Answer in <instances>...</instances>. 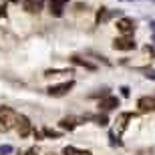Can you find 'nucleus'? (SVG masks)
Returning a JSON list of instances; mask_svg holds the SVG:
<instances>
[{"instance_id": "nucleus-1", "label": "nucleus", "mask_w": 155, "mask_h": 155, "mask_svg": "<svg viewBox=\"0 0 155 155\" xmlns=\"http://www.w3.org/2000/svg\"><path fill=\"white\" fill-rule=\"evenodd\" d=\"M18 119H20V115L14 109H10V107H0V133L12 131L18 125Z\"/></svg>"}, {"instance_id": "nucleus-2", "label": "nucleus", "mask_w": 155, "mask_h": 155, "mask_svg": "<svg viewBox=\"0 0 155 155\" xmlns=\"http://www.w3.org/2000/svg\"><path fill=\"white\" fill-rule=\"evenodd\" d=\"M73 87H75V83H73V81H67V83H61V85L48 87V89H46V93H48L51 97H63V95H67Z\"/></svg>"}, {"instance_id": "nucleus-3", "label": "nucleus", "mask_w": 155, "mask_h": 155, "mask_svg": "<svg viewBox=\"0 0 155 155\" xmlns=\"http://www.w3.org/2000/svg\"><path fill=\"white\" fill-rule=\"evenodd\" d=\"M117 30H119L121 35H125V36L133 35V30H135V22H133V18H127V16L119 18V20H117Z\"/></svg>"}, {"instance_id": "nucleus-4", "label": "nucleus", "mask_w": 155, "mask_h": 155, "mask_svg": "<svg viewBox=\"0 0 155 155\" xmlns=\"http://www.w3.org/2000/svg\"><path fill=\"white\" fill-rule=\"evenodd\" d=\"M135 46H137L135 40L129 38V36H121V38L113 40V48H115V51H133Z\"/></svg>"}, {"instance_id": "nucleus-5", "label": "nucleus", "mask_w": 155, "mask_h": 155, "mask_svg": "<svg viewBox=\"0 0 155 155\" xmlns=\"http://www.w3.org/2000/svg\"><path fill=\"white\" fill-rule=\"evenodd\" d=\"M16 129H18V135H20V137H28V135H30L32 125H30V121H28V117H26V115H20Z\"/></svg>"}, {"instance_id": "nucleus-6", "label": "nucleus", "mask_w": 155, "mask_h": 155, "mask_svg": "<svg viewBox=\"0 0 155 155\" xmlns=\"http://www.w3.org/2000/svg\"><path fill=\"white\" fill-rule=\"evenodd\" d=\"M22 8L30 14H38L42 10V0H22Z\"/></svg>"}, {"instance_id": "nucleus-7", "label": "nucleus", "mask_w": 155, "mask_h": 155, "mask_svg": "<svg viewBox=\"0 0 155 155\" xmlns=\"http://www.w3.org/2000/svg\"><path fill=\"white\" fill-rule=\"evenodd\" d=\"M67 2L69 0H51V14L52 16H63V10H64V6H67Z\"/></svg>"}, {"instance_id": "nucleus-8", "label": "nucleus", "mask_w": 155, "mask_h": 155, "mask_svg": "<svg viewBox=\"0 0 155 155\" xmlns=\"http://www.w3.org/2000/svg\"><path fill=\"white\" fill-rule=\"evenodd\" d=\"M137 107L141 111H155V97H141L137 101Z\"/></svg>"}, {"instance_id": "nucleus-9", "label": "nucleus", "mask_w": 155, "mask_h": 155, "mask_svg": "<svg viewBox=\"0 0 155 155\" xmlns=\"http://www.w3.org/2000/svg\"><path fill=\"white\" fill-rule=\"evenodd\" d=\"M115 107H119V99L117 97H107L101 101V109L109 111V109H115Z\"/></svg>"}, {"instance_id": "nucleus-10", "label": "nucleus", "mask_w": 155, "mask_h": 155, "mask_svg": "<svg viewBox=\"0 0 155 155\" xmlns=\"http://www.w3.org/2000/svg\"><path fill=\"white\" fill-rule=\"evenodd\" d=\"M63 155H91V151L87 149H77V147H64Z\"/></svg>"}, {"instance_id": "nucleus-11", "label": "nucleus", "mask_w": 155, "mask_h": 155, "mask_svg": "<svg viewBox=\"0 0 155 155\" xmlns=\"http://www.w3.org/2000/svg\"><path fill=\"white\" fill-rule=\"evenodd\" d=\"M61 127L71 131V129H75V127H77V119H75V117H64V119L61 121Z\"/></svg>"}, {"instance_id": "nucleus-12", "label": "nucleus", "mask_w": 155, "mask_h": 155, "mask_svg": "<svg viewBox=\"0 0 155 155\" xmlns=\"http://www.w3.org/2000/svg\"><path fill=\"white\" fill-rule=\"evenodd\" d=\"M113 14H115V12L107 10V8H101V10L97 12V22H103V20H107V18H111Z\"/></svg>"}, {"instance_id": "nucleus-13", "label": "nucleus", "mask_w": 155, "mask_h": 155, "mask_svg": "<svg viewBox=\"0 0 155 155\" xmlns=\"http://www.w3.org/2000/svg\"><path fill=\"white\" fill-rule=\"evenodd\" d=\"M71 61H73V63L75 64H81V67H85V69H95V64H91V63H87V61H83V58H79V57H73L71 58Z\"/></svg>"}, {"instance_id": "nucleus-14", "label": "nucleus", "mask_w": 155, "mask_h": 155, "mask_svg": "<svg viewBox=\"0 0 155 155\" xmlns=\"http://www.w3.org/2000/svg\"><path fill=\"white\" fill-rule=\"evenodd\" d=\"M10 151H12V147H10V145H2V147H0V153H2V155L10 153Z\"/></svg>"}, {"instance_id": "nucleus-15", "label": "nucleus", "mask_w": 155, "mask_h": 155, "mask_svg": "<svg viewBox=\"0 0 155 155\" xmlns=\"http://www.w3.org/2000/svg\"><path fill=\"white\" fill-rule=\"evenodd\" d=\"M24 155H38V151H36V147H30V149L26 151Z\"/></svg>"}, {"instance_id": "nucleus-16", "label": "nucleus", "mask_w": 155, "mask_h": 155, "mask_svg": "<svg viewBox=\"0 0 155 155\" xmlns=\"http://www.w3.org/2000/svg\"><path fill=\"white\" fill-rule=\"evenodd\" d=\"M147 77H151V79H155V73H147Z\"/></svg>"}]
</instances>
